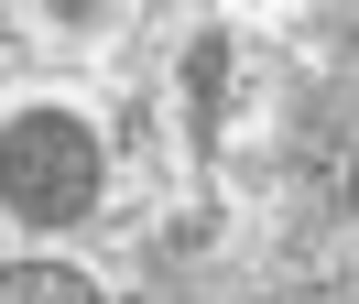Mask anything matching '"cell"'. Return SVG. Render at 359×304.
Wrapping results in <instances>:
<instances>
[{
	"label": "cell",
	"instance_id": "cell-2",
	"mask_svg": "<svg viewBox=\"0 0 359 304\" xmlns=\"http://www.w3.org/2000/svg\"><path fill=\"white\" fill-rule=\"evenodd\" d=\"M0 304H109V293L66 261H0Z\"/></svg>",
	"mask_w": 359,
	"mask_h": 304
},
{
	"label": "cell",
	"instance_id": "cell-1",
	"mask_svg": "<svg viewBox=\"0 0 359 304\" xmlns=\"http://www.w3.org/2000/svg\"><path fill=\"white\" fill-rule=\"evenodd\" d=\"M98 195H109V152L76 109H22L0 130V207L22 228H76Z\"/></svg>",
	"mask_w": 359,
	"mask_h": 304
}]
</instances>
